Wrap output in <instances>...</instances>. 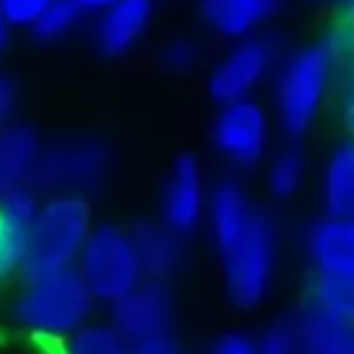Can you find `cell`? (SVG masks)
<instances>
[{
	"instance_id": "6da1fadb",
	"label": "cell",
	"mask_w": 354,
	"mask_h": 354,
	"mask_svg": "<svg viewBox=\"0 0 354 354\" xmlns=\"http://www.w3.org/2000/svg\"><path fill=\"white\" fill-rule=\"evenodd\" d=\"M205 222L229 301L241 311H253L275 284L280 263L275 217L251 196L241 178L222 176L210 186Z\"/></svg>"
},
{
	"instance_id": "7a4b0ae2",
	"label": "cell",
	"mask_w": 354,
	"mask_h": 354,
	"mask_svg": "<svg viewBox=\"0 0 354 354\" xmlns=\"http://www.w3.org/2000/svg\"><path fill=\"white\" fill-rule=\"evenodd\" d=\"M97 304L77 268L68 266L24 275L10 316L22 333L56 345L92 321Z\"/></svg>"
},
{
	"instance_id": "3957f363",
	"label": "cell",
	"mask_w": 354,
	"mask_h": 354,
	"mask_svg": "<svg viewBox=\"0 0 354 354\" xmlns=\"http://www.w3.org/2000/svg\"><path fill=\"white\" fill-rule=\"evenodd\" d=\"M340 63L326 41L287 53L272 77V118L287 140H301L321 118L340 80Z\"/></svg>"
},
{
	"instance_id": "277c9868",
	"label": "cell",
	"mask_w": 354,
	"mask_h": 354,
	"mask_svg": "<svg viewBox=\"0 0 354 354\" xmlns=\"http://www.w3.org/2000/svg\"><path fill=\"white\" fill-rule=\"evenodd\" d=\"M94 229L92 205L77 193H53L41 201L29 227V272L75 266Z\"/></svg>"
},
{
	"instance_id": "5b68a950",
	"label": "cell",
	"mask_w": 354,
	"mask_h": 354,
	"mask_svg": "<svg viewBox=\"0 0 354 354\" xmlns=\"http://www.w3.org/2000/svg\"><path fill=\"white\" fill-rule=\"evenodd\" d=\"M75 268L99 304H116L147 280L133 232L121 224H94Z\"/></svg>"
},
{
	"instance_id": "8992f818",
	"label": "cell",
	"mask_w": 354,
	"mask_h": 354,
	"mask_svg": "<svg viewBox=\"0 0 354 354\" xmlns=\"http://www.w3.org/2000/svg\"><path fill=\"white\" fill-rule=\"evenodd\" d=\"M210 142L219 159L234 171H251L270 157L272 111L256 97L217 104Z\"/></svg>"
},
{
	"instance_id": "52a82bcc",
	"label": "cell",
	"mask_w": 354,
	"mask_h": 354,
	"mask_svg": "<svg viewBox=\"0 0 354 354\" xmlns=\"http://www.w3.org/2000/svg\"><path fill=\"white\" fill-rule=\"evenodd\" d=\"M282 51L270 34H251L232 41L207 73V94L214 104L256 97L266 82L275 77Z\"/></svg>"
},
{
	"instance_id": "ba28073f",
	"label": "cell",
	"mask_w": 354,
	"mask_h": 354,
	"mask_svg": "<svg viewBox=\"0 0 354 354\" xmlns=\"http://www.w3.org/2000/svg\"><path fill=\"white\" fill-rule=\"evenodd\" d=\"M111 167V149L97 138H75L41 154L34 181L56 193H77L97 188Z\"/></svg>"
},
{
	"instance_id": "9c48e42d",
	"label": "cell",
	"mask_w": 354,
	"mask_h": 354,
	"mask_svg": "<svg viewBox=\"0 0 354 354\" xmlns=\"http://www.w3.org/2000/svg\"><path fill=\"white\" fill-rule=\"evenodd\" d=\"M210 186L203 164L193 154L174 159L159 198V219L181 236L193 234L207 217Z\"/></svg>"
},
{
	"instance_id": "30bf717a",
	"label": "cell",
	"mask_w": 354,
	"mask_h": 354,
	"mask_svg": "<svg viewBox=\"0 0 354 354\" xmlns=\"http://www.w3.org/2000/svg\"><path fill=\"white\" fill-rule=\"evenodd\" d=\"M109 321L131 342L171 333L174 294L167 280H142L136 289L109 306Z\"/></svg>"
},
{
	"instance_id": "8fae6325",
	"label": "cell",
	"mask_w": 354,
	"mask_h": 354,
	"mask_svg": "<svg viewBox=\"0 0 354 354\" xmlns=\"http://www.w3.org/2000/svg\"><path fill=\"white\" fill-rule=\"evenodd\" d=\"M41 201L29 186L0 193V287L27 275L29 227Z\"/></svg>"
},
{
	"instance_id": "7c38bea8",
	"label": "cell",
	"mask_w": 354,
	"mask_h": 354,
	"mask_svg": "<svg viewBox=\"0 0 354 354\" xmlns=\"http://www.w3.org/2000/svg\"><path fill=\"white\" fill-rule=\"evenodd\" d=\"M304 253L313 275L354 277V217L323 214L304 232Z\"/></svg>"
},
{
	"instance_id": "4fadbf2b",
	"label": "cell",
	"mask_w": 354,
	"mask_h": 354,
	"mask_svg": "<svg viewBox=\"0 0 354 354\" xmlns=\"http://www.w3.org/2000/svg\"><path fill=\"white\" fill-rule=\"evenodd\" d=\"M154 17V0H118L99 12L94 41L104 56H126L142 41Z\"/></svg>"
},
{
	"instance_id": "5bb4252c",
	"label": "cell",
	"mask_w": 354,
	"mask_h": 354,
	"mask_svg": "<svg viewBox=\"0 0 354 354\" xmlns=\"http://www.w3.org/2000/svg\"><path fill=\"white\" fill-rule=\"evenodd\" d=\"M287 0H201V17L212 34L236 41L268 27Z\"/></svg>"
},
{
	"instance_id": "9a60e30c",
	"label": "cell",
	"mask_w": 354,
	"mask_h": 354,
	"mask_svg": "<svg viewBox=\"0 0 354 354\" xmlns=\"http://www.w3.org/2000/svg\"><path fill=\"white\" fill-rule=\"evenodd\" d=\"M289 323L299 354H354L352 321L337 318L306 301Z\"/></svg>"
},
{
	"instance_id": "2e32d148",
	"label": "cell",
	"mask_w": 354,
	"mask_h": 354,
	"mask_svg": "<svg viewBox=\"0 0 354 354\" xmlns=\"http://www.w3.org/2000/svg\"><path fill=\"white\" fill-rule=\"evenodd\" d=\"M145 275L152 280H169L178 270L183 258L181 234L174 232L162 219H142L131 227Z\"/></svg>"
},
{
	"instance_id": "e0dca14e",
	"label": "cell",
	"mask_w": 354,
	"mask_h": 354,
	"mask_svg": "<svg viewBox=\"0 0 354 354\" xmlns=\"http://www.w3.org/2000/svg\"><path fill=\"white\" fill-rule=\"evenodd\" d=\"M41 154L29 126H0V193L34 183Z\"/></svg>"
},
{
	"instance_id": "ac0fdd59",
	"label": "cell",
	"mask_w": 354,
	"mask_h": 354,
	"mask_svg": "<svg viewBox=\"0 0 354 354\" xmlns=\"http://www.w3.org/2000/svg\"><path fill=\"white\" fill-rule=\"evenodd\" d=\"M321 203L326 214L354 217V140H342L328 154L321 174Z\"/></svg>"
},
{
	"instance_id": "d6986e66",
	"label": "cell",
	"mask_w": 354,
	"mask_h": 354,
	"mask_svg": "<svg viewBox=\"0 0 354 354\" xmlns=\"http://www.w3.org/2000/svg\"><path fill=\"white\" fill-rule=\"evenodd\" d=\"M306 154L301 152V147H297V142L289 140V145H282L280 149L270 152L266 162L268 193L275 201H292L306 183Z\"/></svg>"
},
{
	"instance_id": "ffe728a7",
	"label": "cell",
	"mask_w": 354,
	"mask_h": 354,
	"mask_svg": "<svg viewBox=\"0 0 354 354\" xmlns=\"http://www.w3.org/2000/svg\"><path fill=\"white\" fill-rule=\"evenodd\" d=\"M131 342L111 321H89L56 342V354H128Z\"/></svg>"
},
{
	"instance_id": "44dd1931",
	"label": "cell",
	"mask_w": 354,
	"mask_h": 354,
	"mask_svg": "<svg viewBox=\"0 0 354 354\" xmlns=\"http://www.w3.org/2000/svg\"><path fill=\"white\" fill-rule=\"evenodd\" d=\"M306 301L354 323V277L313 275Z\"/></svg>"
},
{
	"instance_id": "7402d4cb",
	"label": "cell",
	"mask_w": 354,
	"mask_h": 354,
	"mask_svg": "<svg viewBox=\"0 0 354 354\" xmlns=\"http://www.w3.org/2000/svg\"><path fill=\"white\" fill-rule=\"evenodd\" d=\"M326 46L340 63V68L354 66V0H340L337 3L335 19L330 22L326 34Z\"/></svg>"
},
{
	"instance_id": "603a6c76",
	"label": "cell",
	"mask_w": 354,
	"mask_h": 354,
	"mask_svg": "<svg viewBox=\"0 0 354 354\" xmlns=\"http://www.w3.org/2000/svg\"><path fill=\"white\" fill-rule=\"evenodd\" d=\"M82 12L84 10L75 0H53L46 8V12L39 17V22L34 24V34L44 41H56V39L66 37L80 22Z\"/></svg>"
},
{
	"instance_id": "cb8c5ba5",
	"label": "cell",
	"mask_w": 354,
	"mask_h": 354,
	"mask_svg": "<svg viewBox=\"0 0 354 354\" xmlns=\"http://www.w3.org/2000/svg\"><path fill=\"white\" fill-rule=\"evenodd\" d=\"M203 61V51L193 39L188 37H174L159 48V63L164 71L174 75H188L193 73Z\"/></svg>"
},
{
	"instance_id": "d4e9b609",
	"label": "cell",
	"mask_w": 354,
	"mask_h": 354,
	"mask_svg": "<svg viewBox=\"0 0 354 354\" xmlns=\"http://www.w3.org/2000/svg\"><path fill=\"white\" fill-rule=\"evenodd\" d=\"M256 354H299L292 323H275L253 340Z\"/></svg>"
},
{
	"instance_id": "484cf974",
	"label": "cell",
	"mask_w": 354,
	"mask_h": 354,
	"mask_svg": "<svg viewBox=\"0 0 354 354\" xmlns=\"http://www.w3.org/2000/svg\"><path fill=\"white\" fill-rule=\"evenodd\" d=\"M53 0H0V10H3L5 19L10 27H32L39 22L46 8Z\"/></svg>"
},
{
	"instance_id": "4316f807",
	"label": "cell",
	"mask_w": 354,
	"mask_h": 354,
	"mask_svg": "<svg viewBox=\"0 0 354 354\" xmlns=\"http://www.w3.org/2000/svg\"><path fill=\"white\" fill-rule=\"evenodd\" d=\"M337 109L347 138L354 140V66L342 68L337 80Z\"/></svg>"
},
{
	"instance_id": "83f0119b",
	"label": "cell",
	"mask_w": 354,
	"mask_h": 354,
	"mask_svg": "<svg viewBox=\"0 0 354 354\" xmlns=\"http://www.w3.org/2000/svg\"><path fill=\"white\" fill-rule=\"evenodd\" d=\"M207 354H256V350H253V340L246 333L232 330L219 335L207 350Z\"/></svg>"
},
{
	"instance_id": "f1b7e54d",
	"label": "cell",
	"mask_w": 354,
	"mask_h": 354,
	"mask_svg": "<svg viewBox=\"0 0 354 354\" xmlns=\"http://www.w3.org/2000/svg\"><path fill=\"white\" fill-rule=\"evenodd\" d=\"M128 354H178V345L171 333H167V335H157L142 342H133Z\"/></svg>"
},
{
	"instance_id": "f546056e",
	"label": "cell",
	"mask_w": 354,
	"mask_h": 354,
	"mask_svg": "<svg viewBox=\"0 0 354 354\" xmlns=\"http://www.w3.org/2000/svg\"><path fill=\"white\" fill-rule=\"evenodd\" d=\"M15 104H17V92H15V84L10 82L5 75H0V126H5V121L12 116Z\"/></svg>"
},
{
	"instance_id": "4dcf8cb0",
	"label": "cell",
	"mask_w": 354,
	"mask_h": 354,
	"mask_svg": "<svg viewBox=\"0 0 354 354\" xmlns=\"http://www.w3.org/2000/svg\"><path fill=\"white\" fill-rule=\"evenodd\" d=\"M75 3H77L84 12H102V10H106L109 5L118 3V0H75Z\"/></svg>"
},
{
	"instance_id": "1f68e13d",
	"label": "cell",
	"mask_w": 354,
	"mask_h": 354,
	"mask_svg": "<svg viewBox=\"0 0 354 354\" xmlns=\"http://www.w3.org/2000/svg\"><path fill=\"white\" fill-rule=\"evenodd\" d=\"M8 32H10V22L5 19L3 10H0V48L5 46V41H8Z\"/></svg>"
},
{
	"instance_id": "d6a6232c",
	"label": "cell",
	"mask_w": 354,
	"mask_h": 354,
	"mask_svg": "<svg viewBox=\"0 0 354 354\" xmlns=\"http://www.w3.org/2000/svg\"><path fill=\"white\" fill-rule=\"evenodd\" d=\"M318 3H340V0H318Z\"/></svg>"
}]
</instances>
